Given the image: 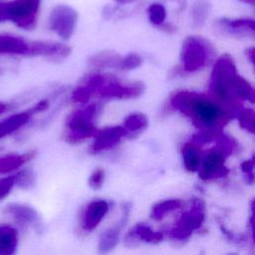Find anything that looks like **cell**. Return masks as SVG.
<instances>
[{
  "mask_svg": "<svg viewBox=\"0 0 255 255\" xmlns=\"http://www.w3.org/2000/svg\"><path fill=\"white\" fill-rule=\"evenodd\" d=\"M147 127V119L142 114H131L124 121V128L128 131H139Z\"/></svg>",
  "mask_w": 255,
  "mask_h": 255,
  "instance_id": "obj_26",
  "label": "cell"
},
{
  "mask_svg": "<svg viewBox=\"0 0 255 255\" xmlns=\"http://www.w3.org/2000/svg\"><path fill=\"white\" fill-rule=\"evenodd\" d=\"M109 210V205L105 200H97L91 202L83 216V227L85 230H93L95 229L102 219L105 217L106 213Z\"/></svg>",
  "mask_w": 255,
  "mask_h": 255,
  "instance_id": "obj_12",
  "label": "cell"
},
{
  "mask_svg": "<svg viewBox=\"0 0 255 255\" xmlns=\"http://www.w3.org/2000/svg\"><path fill=\"white\" fill-rule=\"evenodd\" d=\"M41 0H4V21H11L19 28L35 27Z\"/></svg>",
  "mask_w": 255,
  "mask_h": 255,
  "instance_id": "obj_3",
  "label": "cell"
},
{
  "mask_svg": "<svg viewBox=\"0 0 255 255\" xmlns=\"http://www.w3.org/2000/svg\"><path fill=\"white\" fill-rule=\"evenodd\" d=\"M210 11V4L205 0H197L194 2L191 8V19L192 26L194 28L201 27Z\"/></svg>",
  "mask_w": 255,
  "mask_h": 255,
  "instance_id": "obj_22",
  "label": "cell"
},
{
  "mask_svg": "<svg viewBox=\"0 0 255 255\" xmlns=\"http://www.w3.org/2000/svg\"><path fill=\"white\" fill-rule=\"evenodd\" d=\"M36 155L35 150L28 151L26 153H7L0 156V173L7 174L10 173L19 167H21L24 163L31 160Z\"/></svg>",
  "mask_w": 255,
  "mask_h": 255,
  "instance_id": "obj_17",
  "label": "cell"
},
{
  "mask_svg": "<svg viewBox=\"0 0 255 255\" xmlns=\"http://www.w3.org/2000/svg\"><path fill=\"white\" fill-rule=\"evenodd\" d=\"M224 155L216 148L209 151L202 160L199 176L203 180L225 176L229 170L224 165Z\"/></svg>",
  "mask_w": 255,
  "mask_h": 255,
  "instance_id": "obj_9",
  "label": "cell"
},
{
  "mask_svg": "<svg viewBox=\"0 0 255 255\" xmlns=\"http://www.w3.org/2000/svg\"><path fill=\"white\" fill-rule=\"evenodd\" d=\"M148 17H149V21L156 26L161 25L166 17V11L165 8L159 4V3H152L149 5L148 9Z\"/></svg>",
  "mask_w": 255,
  "mask_h": 255,
  "instance_id": "obj_28",
  "label": "cell"
},
{
  "mask_svg": "<svg viewBox=\"0 0 255 255\" xmlns=\"http://www.w3.org/2000/svg\"><path fill=\"white\" fill-rule=\"evenodd\" d=\"M5 212L8 213L18 224L22 226L36 225L39 221L38 213L36 212V210L33 207L25 204H9L6 207Z\"/></svg>",
  "mask_w": 255,
  "mask_h": 255,
  "instance_id": "obj_13",
  "label": "cell"
},
{
  "mask_svg": "<svg viewBox=\"0 0 255 255\" xmlns=\"http://www.w3.org/2000/svg\"><path fill=\"white\" fill-rule=\"evenodd\" d=\"M253 168H254V159H253V158H251V159H249V160H245V161H243V162L241 163V169H242V171L245 172V173H247V174L251 173L252 170H253Z\"/></svg>",
  "mask_w": 255,
  "mask_h": 255,
  "instance_id": "obj_34",
  "label": "cell"
},
{
  "mask_svg": "<svg viewBox=\"0 0 255 255\" xmlns=\"http://www.w3.org/2000/svg\"><path fill=\"white\" fill-rule=\"evenodd\" d=\"M71 53V48L67 45L50 41L29 42L27 56L46 57L51 59H64Z\"/></svg>",
  "mask_w": 255,
  "mask_h": 255,
  "instance_id": "obj_10",
  "label": "cell"
},
{
  "mask_svg": "<svg viewBox=\"0 0 255 255\" xmlns=\"http://www.w3.org/2000/svg\"><path fill=\"white\" fill-rule=\"evenodd\" d=\"M78 20V13L68 5L56 6L49 17V27L61 38L68 40L73 35Z\"/></svg>",
  "mask_w": 255,
  "mask_h": 255,
  "instance_id": "obj_6",
  "label": "cell"
},
{
  "mask_svg": "<svg viewBox=\"0 0 255 255\" xmlns=\"http://www.w3.org/2000/svg\"><path fill=\"white\" fill-rule=\"evenodd\" d=\"M97 111V105L93 104L83 109H79L70 115L67 120L68 132L66 134V139L74 143L94 136L98 131L93 123Z\"/></svg>",
  "mask_w": 255,
  "mask_h": 255,
  "instance_id": "obj_4",
  "label": "cell"
},
{
  "mask_svg": "<svg viewBox=\"0 0 255 255\" xmlns=\"http://www.w3.org/2000/svg\"><path fill=\"white\" fill-rule=\"evenodd\" d=\"M29 42L12 34H0V56L2 55H26Z\"/></svg>",
  "mask_w": 255,
  "mask_h": 255,
  "instance_id": "obj_14",
  "label": "cell"
},
{
  "mask_svg": "<svg viewBox=\"0 0 255 255\" xmlns=\"http://www.w3.org/2000/svg\"><path fill=\"white\" fill-rule=\"evenodd\" d=\"M120 227H114L107 230L99 243V253L106 255L111 252L118 244L120 239Z\"/></svg>",
  "mask_w": 255,
  "mask_h": 255,
  "instance_id": "obj_21",
  "label": "cell"
},
{
  "mask_svg": "<svg viewBox=\"0 0 255 255\" xmlns=\"http://www.w3.org/2000/svg\"><path fill=\"white\" fill-rule=\"evenodd\" d=\"M0 73H1V72H0Z\"/></svg>",
  "mask_w": 255,
  "mask_h": 255,
  "instance_id": "obj_39",
  "label": "cell"
},
{
  "mask_svg": "<svg viewBox=\"0 0 255 255\" xmlns=\"http://www.w3.org/2000/svg\"><path fill=\"white\" fill-rule=\"evenodd\" d=\"M122 57L111 51H105L98 54L93 55L89 59V63L95 68H113V69H120L121 68Z\"/></svg>",
  "mask_w": 255,
  "mask_h": 255,
  "instance_id": "obj_18",
  "label": "cell"
},
{
  "mask_svg": "<svg viewBox=\"0 0 255 255\" xmlns=\"http://www.w3.org/2000/svg\"><path fill=\"white\" fill-rule=\"evenodd\" d=\"M14 177H15V184H17L19 187L23 189H28L32 187L35 183V174L29 168L21 170L16 175H14Z\"/></svg>",
  "mask_w": 255,
  "mask_h": 255,
  "instance_id": "obj_29",
  "label": "cell"
},
{
  "mask_svg": "<svg viewBox=\"0 0 255 255\" xmlns=\"http://www.w3.org/2000/svg\"><path fill=\"white\" fill-rule=\"evenodd\" d=\"M142 63V59L139 55L131 53L128 54V56L122 58L121 62V68L122 70H132L137 67H139Z\"/></svg>",
  "mask_w": 255,
  "mask_h": 255,
  "instance_id": "obj_30",
  "label": "cell"
},
{
  "mask_svg": "<svg viewBox=\"0 0 255 255\" xmlns=\"http://www.w3.org/2000/svg\"><path fill=\"white\" fill-rule=\"evenodd\" d=\"M105 178V172L103 169L98 168L96 169L90 176L89 178V185L94 189V190H98L102 187L103 185V181Z\"/></svg>",
  "mask_w": 255,
  "mask_h": 255,
  "instance_id": "obj_33",
  "label": "cell"
},
{
  "mask_svg": "<svg viewBox=\"0 0 255 255\" xmlns=\"http://www.w3.org/2000/svg\"><path fill=\"white\" fill-rule=\"evenodd\" d=\"M171 106L191 119L200 130L222 131L223 127L234 117L213 98L190 91H180L170 99Z\"/></svg>",
  "mask_w": 255,
  "mask_h": 255,
  "instance_id": "obj_1",
  "label": "cell"
},
{
  "mask_svg": "<svg viewBox=\"0 0 255 255\" xmlns=\"http://www.w3.org/2000/svg\"><path fill=\"white\" fill-rule=\"evenodd\" d=\"M204 220V213L202 208L198 205H195L191 210L182 214L179 219L178 226L192 232L193 230L199 228Z\"/></svg>",
  "mask_w": 255,
  "mask_h": 255,
  "instance_id": "obj_20",
  "label": "cell"
},
{
  "mask_svg": "<svg viewBox=\"0 0 255 255\" xmlns=\"http://www.w3.org/2000/svg\"><path fill=\"white\" fill-rule=\"evenodd\" d=\"M129 235L131 236H137L139 239L149 242V243H157L161 241L162 239V234L159 232H154L152 231L148 226L142 225V224H137L134 226L130 232Z\"/></svg>",
  "mask_w": 255,
  "mask_h": 255,
  "instance_id": "obj_24",
  "label": "cell"
},
{
  "mask_svg": "<svg viewBox=\"0 0 255 255\" xmlns=\"http://www.w3.org/2000/svg\"><path fill=\"white\" fill-rule=\"evenodd\" d=\"M117 3L119 4H127V3H131V2H134L136 0H115Z\"/></svg>",
  "mask_w": 255,
  "mask_h": 255,
  "instance_id": "obj_37",
  "label": "cell"
},
{
  "mask_svg": "<svg viewBox=\"0 0 255 255\" xmlns=\"http://www.w3.org/2000/svg\"><path fill=\"white\" fill-rule=\"evenodd\" d=\"M237 75L232 59L224 55L216 61L213 67L209 86L211 98L221 104L234 116L237 115L240 107L239 100L234 91V83Z\"/></svg>",
  "mask_w": 255,
  "mask_h": 255,
  "instance_id": "obj_2",
  "label": "cell"
},
{
  "mask_svg": "<svg viewBox=\"0 0 255 255\" xmlns=\"http://www.w3.org/2000/svg\"><path fill=\"white\" fill-rule=\"evenodd\" d=\"M240 1H242V2H245V3H249V4L253 5V4H254V1H255V0H240Z\"/></svg>",
  "mask_w": 255,
  "mask_h": 255,
  "instance_id": "obj_38",
  "label": "cell"
},
{
  "mask_svg": "<svg viewBox=\"0 0 255 255\" xmlns=\"http://www.w3.org/2000/svg\"><path fill=\"white\" fill-rule=\"evenodd\" d=\"M234 91L238 100H248L250 103L254 102V89L241 76L237 75L234 83Z\"/></svg>",
  "mask_w": 255,
  "mask_h": 255,
  "instance_id": "obj_23",
  "label": "cell"
},
{
  "mask_svg": "<svg viewBox=\"0 0 255 255\" xmlns=\"http://www.w3.org/2000/svg\"><path fill=\"white\" fill-rule=\"evenodd\" d=\"M143 92L141 83L123 85L109 78L107 82L97 91L96 96L104 99H133L140 96Z\"/></svg>",
  "mask_w": 255,
  "mask_h": 255,
  "instance_id": "obj_8",
  "label": "cell"
},
{
  "mask_svg": "<svg viewBox=\"0 0 255 255\" xmlns=\"http://www.w3.org/2000/svg\"><path fill=\"white\" fill-rule=\"evenodd\" d=\"M49 106H50V103L48 100H42L32 108H29L26 111L9 116L3 119L2 121H0V139L20 129L30 121V119L34 115L46 111L49 108Z\"/></svg>",
  "mask_w": 255,
  "mask_h": 255,
  "instance_id": "obj_7",
  "label": "cell"
},
{
  "mask_svg": "<svg viewBox=\"0 0 255 255\" xmlns=\"http://www.w3.org/2000/svg\"><path fill=\"white\" fill-rule=\"evenodd\" d=\"M93 97L92 92L85 86H80L78 87L72 95V100L76 103H81V104H85L87 103L91 98Z\"/></svg>",
  "mask_w": 255,
  "mask_h": 255,
  "instance_id": "obj_31",
  "label": "cell"
},
{
  "mask_svg": "<svg viewBox=\"0 0 255 255\" xmlns=\"http://www.w3.org/2000/svg\"><path fill=\"white\" fill-rule=\"evenodd\" d=\"M180 205H181V201L179 199H169V200L161 201L153 206L151 217L155 220H159L165 215V213L171 210H174L176 208H179Z\"/></svg>",
  "mask_w": 255,
  "mask_h": 255,
  "instance_id": "obj_25",
  "label": "cell"
},
{
  "mask_svg": "<svg viewBox=\"0 0 255 255\" xmlns=\"http://www.w3.org/2000/svg\"><path fill=\"white\" fill-rule=\"evenodd\" d=\"M128 130L121 126L107 127L95 134V141L92 145V150L95 152L110 149L116 146L121 139L128 134Z\"/></svg>",
  "mask_w": 255,
  "mask_h": 255,
  "instance_id": "obj_11",
  "label": "cell"
},
{
  "mask_svg": "<svg viewBox=\"0 0 255 255\" xmlns=\"http://www.w3.org/2000/svg\"><path fill=\"white\" fill-rule=\"evenodd\" d=\"M182 157L184 166L188 171L193 172L198 170L201 163L200 149L198 145H196L192 141L186 142L182 146Z\"/></svg>",
  "mask_w": 255,
  "mask_h": 255,
  "instance_id": "obj_19",
  "label": "cell"
},
{
  "mask_svg": "<svg viewBox=\"0 0 255 255\" xmlns=\"http://www.w3.org/2000/svg\"><path fill=\"white\" fill-rule=\"evenodd\" d=\"M239 125L245 130L254 133L255 131V114L252 109H244L238 113Z\"/></svg>",
  "mask_w": 255,
  "mask_h": 255,
  "instance_id": "obj_27",
  "label": "cell"
},
{
  "mask_svg": "<svg viewBox=\"0 0 255 255\" xmlns=\"http://www.w3.org/2000/svg\"><path fill=\"white\" fill-rule=\"evenodd\" d=\"M13 104L11 103H4V102H0V115L6 113L7 111L11 110L13 108Z\"/></svg>",
  "mask_w": 255,
  "mask_h": 255,
  "instance_id": "obj_35",
  "label": "cell"
},
{
  "mask_svg": "<svg viewBox=\"0 0 255 255\" xmlns=\"http://www.w3.org/2000/svg\"><path fill=\"white\" fill-rule=\"evenodd\" d=\"M14 185H15L14 175L6 176L0 179V201L4 199L11 192Z\"/></svg>",
  "mask_w": 255,
  "mask_h": 255,
  "instance_id": "obj_32",
  "label": "cell"
},
{
  "mask_svg": "<svg viewBox=\"0 0 255 255\" xmlns=\"http://www.w3.org/2000/svg\"><path fill=\"white\" fill-rule=\"evenodd\" d=\"M246 54H247V57L250 59L251 63H252V64H254V60H255V57H254L255 50H254V48H253V47H251L250 49H248V50L246 51Z\"/></svg>",
  "mask_w": 255,
  "mask_h": 255,
  "instance_id": "obj_36",
  "label": "cell"
},
{
  "mask_svg": "<svg viewBox=\"0 0 255 255\" xmlns=\"http://www.w3.org/2000/svg\"><path fill=\"white\" fill-rule=\"evenodd\" d=\"M216 24L229 34L254 36L255 22L253 19H220Z\"/></svg>",
  "mask_w": 255,
  "mask_h": 255,
  "instance_id": "obj_15",
  "label": "cell"
},
{
  "mask_svg": "<svg viewBox=\"0 0 255 255\" xmlns=\"http://www.w3.org/2000/svg\"><path fill=\"white\" fill-rule=\"evenodd\" d=\"M213 55L211 46L198 37H187L182 45L180 58L185 72H195L208 64Z\"/></svg>",
  "mask_w": 255,
  "mask_h": 255,
  "instance_id": "obj_5",
  "label": "cell"
},
{
  "mask_svg": "<svg viewBox=\"0 0 255 255\" xmlns=\"http://www.w3.org/2000/svg\"><path fill=\"white\" fill-rule=\"evenodd\" d=\"M17 246V229L9 224H0V255H15Z\"/></svg>",
  "mask_w": 255,
  "mask_h": 255,
  "instance_id": "obj_16",
  "label": "cell"
}]
</instances>
